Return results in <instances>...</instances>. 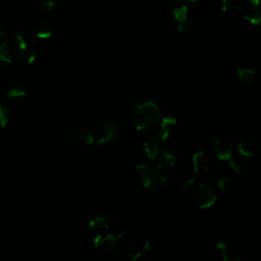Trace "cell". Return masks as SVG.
Segmentation results:
<instances>
[{
	"label": "cell",
	"mask_w": 261,
	"mask_h": 261,
	"mask_svg": "<svg viewBox=\"0 0 261 261\" xmlns=\"http://www.w3.org/2000/svg\"><path fill=\"white\" fill-rule=\"evenodd\" d=\"M228 166L237 174H242L246 170V163L241 157H231L228 160Z\"/></svg>",
	"instance_id": "7402d4cb"
},
{
	"label": "cell",
	"mask_w": 261,
	"mask_h": 261,
	"mask_svg": "<svg viewBox=\"0 0 261 261\" xmlns=\"http://www.w3.org/2000/svg\"><path fill=\"white\" fill-rule=\"evenodd\" d=\"M255 69L252 67H240L237 69V76L243 83L251 82L255 77Z\"/></svg>",
	"instance_id": "44dd1931"
},
{
	"label": "cell",
	"mask_w": 261,
	"mask_h": 261,
	"mask_svg": "<svg viewBox=\"0 0 261 261\" xmlns=\"http://www.w3.org/2000/svg\"><path fill=\"white\" fill-rule=\"evenodd\" d=\"M143 248L145 252H151L154 249V242L151 239H147L143 244Z\"/></svg>",
	"instance_id": "83f0119b"
},
{
	"label": "cell",
	"mask_w": 261,
	"mask_h": 261,
	"mask_svg": "<svg viewBox=\"0 0 261 261\" xmlns=\"http://www.w3.org/2000/svg\"><path fill=\"white\" fill-rule=\"evenodd\" d=\"M158 165L166 169L172 167L177 160V151L172 146H164L158 155Z\"/></svg>",
	"instance_id": "7c38bea8"
},
{
	"label": "cell",
	"mask_w": 261,
	"mask_h": 261,
	"mask_svg": "<svg viewBox=\"0 0 261 261\" xmlns=\"http://www.w3.org/2000/svg\"><path fill=\"white\" fill-rule=\"evenodd\" d=\"M53 33V24L48 20H41L36 28V35L40 39H47Z\"/></svg>",
	"instance_id": "ac0fdd59"
},
{
	"label": "cell",
	"mask_w": 261,
	"mask_h": 261,
	"mask_svg": "<svg viewBox=\"0 0 261 261\" xmlns=\"http://www.w3.org/2000/svg\"><path fill=\"white\" fill-rule=\"evenodd\" d=\"M173 19L178 32L185 31L189 27V7L182 3L172 10Z\"/></svg>",
	"instance_id": "4fadbf2b"
},
{
	"label": "cell",
	"mask_w": 261,
	"mask_h": 261,
	"mask_svg": "<svg viewBox=\"0 0 261 261\" xmlns=\"http://www.w3.org/2000/svg\"><path fill=\"white\" fill-rule=\"evenodd\" d=\"M215 248L219 252L222 261H241L234 254H232L228 250L226 244H224L222 242H218L215 244Z\"/></svg>",
	"instance_id": "d6986e66"
},
{
	"label": "cell",
	"mask_w": 261,
	"mask_h": 261,
	"mask_svg": "<svg viewBox=\"0 0 261 261\" xmlns=\"http://www.w3.org/2000/svg\"><path fill=\"white\" fill-rule=\"evenodd\" d=\"M166 172L165 169L160 165H149L147 168L141 172L142 185L145 189L149 191L159 190L163 184L166 181Z\"/></svg>",
	"instance_id": "7a4b0ae2"
},
{
	"label": "cell",
	"mask_w": 261,
	"mask_h": 261,
	"mask_svg": "<svg viewBox=\"0 0 261 261\" xmlns=\"http://www.w3.org/2000/svg\"><path fill=\"white\" fill-rule=\"evenodd\" d=\"M192 165L194 173H206L209 169L208 159L203 151H197L192 156Z\"/></svg>",
	"instance_id": "5bb4252c"
},
{
	"label": "cell",
	"mask_w": 261,
	"mask_h": 261,
	"mask_svg": "<svg viewBox=\"0 0 261 261\" xmlns=\"http://www.w3.org/2000/svg\"><path fill=\"white\" fill-rule=\"evenodd\" d=\"M113 216L104 211H96L92 213L86 220V225L92 230L106 229L112 222Z\"/></svg>",
	"instance_id": "9c48e42d"
},
{
	"label": "cell",
	"mask_w": 261,
	"mask_h": 261,
	"mask_svg": "<svg viewBox=\"0 0 261 261\" xmlns=\"http://www.w3.org/2000/svg\"><path fill=\"white\" fill-rule=\"evenodd\" d=\"M11 43L13 46L14 59L23 63H33L36 60V55L32 51L25 35L22 32H16L11 37Z\"/></svg>",
	"instance_id": "3957f363"
},
{
	"label": "cell",
	"mask_w": 261,
	"mask_h": 261,
	"mask_svg": "<svg viewBox=\"0 0 261 261\" xmlns=\"http://www.w3.org/2000/svg\"><path fill=\"white\" fill-rule=\"evenodd\" d=\"M94 135L87 132H82L73 137V143L80 146H90L94 143Z\"/></svg>",
	"instance_id": "ffe728a7"
},
{
	"label": "cell",
	"mask_w": 261,
	"mask_h": 261,
	"mask_svg": "<svg viewBox=\"0 0 261 261\" xmlns=\"http://www.w3.org/2000/svg\"><path fill=\"white\" fill-rule=\"evenodd\" d=\"M244 18L252 24L261 23V1L248 0L243 8Z\"/></svg>",
	"instance_id": "30bf717a"
},
{
	"label": "cell",
	"mask_w": 261,
	"mask_h": 261,
	"mask_svg": "<svg viewBox=\"0 0 261 261\" xmlns=\"http://www.w3.org/2000/svg\"><path fill=\"white\" fill-rule=\"evenodd\" d=\"M220 6H221V10L224 12H236L240 9V4L234 1V0H222L220 2Z\"/></svg>",
	"instance_id": "cb8c5ba5"
},
{
	"label": "cell",
	"mask_w": 261,
	"mask_h": 261,
	"mask_svg": "<svg viewBox=\"0 0 261 261\" xmlns=\"http://www.w3.org/2000/svg\"><path fill=\"white\" fill-rule=\"evenodd\" d=\"M232 184V178L229 176V175H220L218 178H217V181H216V185H217V188L221 191V192H224L226 191Z\"/></svg>",
	"instance_id": "d4e9b609"
},
{
	"label": "cell",
	"mask_w": 261,
	"mask_h": 261,
	"mask_svg": "<svg viewBox=\"0 0 261 261\" xmlns=\"http://www.w3.org/2000/svg\"><path fill=\"white\" fill-rule=\"evenodd\" d=\"M161 109L150 100H144L136 104L132 112V122L138 130L146 129L161 119Z\"/></svg>",
	"instance_id": "6da1fadb"
},
{
	"label": "cell",
	"mask_w": 261,
	"mask_h": 261,
	"mask_svg": "<svg viewBox=\"0 0 261 261\" xmlns=\"http://www.w3.org/2000/svg\"><path fill=\"white\" fill-rule=\"evenodd\" d=\"M124 234L125 231H119L116 233H99L94 239V246L102 252H110L116 247V244L124 237Z\"/></svg>",
	"instance_id": "8992f818"
},
{
	"label": "cell",
	"mask_w": 261,
	"mask_h": 261,
	"mask_svg": "<svg viewBox=\"0 0 261 261\" xmlns=\"http://www.w3.org/2000/svg\"><path fill=\"white\" fill-rule=\"evenodd\" d=\"M260 194H261V190H260Z\"/></svg>",
	"instance_id": "1f68e13d"
},
{
	"label": "cell",
	"mask_w": 261,
	"mask_h": 261,
	"mask_svg": "<svg viewBox=\"0 0 261 261\" xmlns=\"http://www.w3.org/2000/svg\"><path fill=\"white\" fill-rule=\"evenodd\" d=\"M177 120L173 116H164L161 118L158 130V137L161 142H169L177 135Z\"/></svg>",
	"instance_id": "52a82bcc"
},
{
	"label": "cell",
	"mask_w": 261,
	"mask_h": 261,
	"mask_svg": "<svg viewBox=\"0 0 261 261\" xmlns=\"http://www.w3.org/2000/svg\"><path fill=\"white\" fill-rule=\"evenodd\" d=\"M134 165L137 169H140V170H144L145 168H147L149 166L148 163H147V159L143 155L141 157L136 158V160L134 162Z\"/></svg>",
	"instance_id": "4316f807"
},
{
	"label": "cell",
	"mask_w": 261,
	"mask_h": 261,
	"mask_svg": "<svg viewBox=\"0 0 261 261\" xmlns=\"http://www.w3.org/2000/svg\"><path fill=\"white\" fill-rule=\"evenodd\" d=\"M213 147L215 156L221 160H229L232 157L233 143L226 137H216L213 140Z\"/></svg>",
	"instance_id": "ba28073f"
},
{
	"label": "cell",
	"mask_w": 261,
	"mask_h": 261,
	"mask_svg": "<svg viewBox=\"0 0 261 261\" xmlns=\"http://www.w3.org/2000/svg\"><path fill=\"white\" fill-rule=\"evenodd\" d=\"M4 37H5V31L3 28L0 27V42L4 39Z\"/></svg>",
	"instance_id": "4dcf8cb0"
},
{
	"label": "cell",
	"mask_w": 261,
	"mask_h": 261,
	"mask_svg": "<svg viewBox=\"0 0 261 261\" xmlns=\"http://www.w3.org/2000/svg\"><path fill=\"white\" fill-rule=\"evenodd\" d=\"M42 5L45 6L46 9L48 10H51L52 8H54V6L56 5V1H53V0H47V1H42Z\"/></svg>",
	"instance_id": "f546056e"
},
{
	"label": "cell",
	"mask_w": 261,
	"mask_h": 261,
	"mask_svg": "<svg viewBox=\"0 0 261 261\" xmlns=\"http://www.w3.org/2000/svg\"><path fill=\"white\" fill-rule=\"evenodd\" d=\"M160 150L161 148L159 146V143L155 139H147L143 143L142 152H143V156L147 160L156 159L160 153Z\"/></svg>",
	"instance_id": "9a60e30c"
},
{
	"label": "cell",
	"mask_w": 261,
	"mask_h": 261,
	"mask_svg": "<svg viewBox=\"0 0 261 261\" xmlns=\"http://www.w3.org/2000/svg\"><path fill=\"white\" fill-rule=\"evenodd\" d=\"M195 179H196L195 174H188V175L184 176L182 179H181V181H180V188H181L182 190H185V191L189 190V189L194 185Z\"/></svg>",
	"instance_id": "484cf974"
},
{
	"label": "cell",
	"mask_w": 261,
	"mask_h": 261,
	"mask_svg": "<svg viewBox=\"0 0 261 261\" xmlns=\"http://www.w3.org/2000/svg\"><path fill=\"white\" fill-rule=\"evenodd\" d=\"M260 141L257 137L250 136L238 144L239 153L244 157H252L259 149Z\"/></svg>",
	"instance_id": "8fae6325"
},
{
	"label": "cell",
	"mask_w": 261,
	"mask_h": 261,
	"mask_svg": "<svg viewBox=\"0 0 261 261\" xmlns=\"http://www.w3.org/2000/svg\"><path fill=\"white\" fill-rule=\"evenodd\" d=\"M12 116V108L9 103L0 101V126L5 127Z\"/></svg>",
	"instance_id": "e0dca14e"
},
{
	"label": "cell",
	"mask_w": 261,
	"mask_h": 261,
	"mask_svg": "<svg viewBox=\"0 0 261 261\" xmlns=\"http://www.w3.org/2000/svg\"><path fill=\"white\" fill-rule=\"evenodd\" d=\"M120 135L119 124L115 121H103L98 124L95 130L94 140L98 146L113 142Z\"/></svg>",
	"instance_id": "277c9868"
},
{
	"label": "cell",
	"mask_w": 261,
	"mask_h": 261,
	"mask_svg": "<svg viewBox=\"0 0 261 261\" xmlns=\"http://www.w3.org/2000/svg\"><path fill=\"white\" fill-rule=\"evenodd\" d=\"M194 199L197 206L202 210L212 207L217 199L215 188L208 182L199 184L196 188Z\"/></svg>",
	"instance_id": "5b68a950"
},
{
	"label": "cell",
	"mask_w": 261,
	"mask_h": 261,
	"mask_svg": "<svg viewBox=\"0 0 261 261\" xmlns=\"http://www.w3.org/2000/svg\"><path fill=\"white\" fill-rule=\"evenodd\" d=\"M25 95V90L22 86L20 85H13L8 89L6 92V97L11 98V99H16V98H21Z\"/></svg>",
	"instance_id": "603a6c76"
},
{
	"label": "cell",
	"mask_w": 261,
	"mask_h": 261,
	"mask_svg": "<svg viewBox=\"0 0 261 261\" xmlns=\"http://www.w3.org/2000/svg\"><path fill=\"white\" fill-rule=\"evenodd\" d=\"M129 261H147V258L143 252H137L133 255Z\"/></svg>",
	"instance_id": "f1b7e54d"
},
{
	"label": "cell",
	"mask_w": 261,
	"mask_h": 261,
	"mask_svg": "<svg viewBox=\"0 0 261 261\" xmlns=\"http://www.w3.org/2000/svg\"><path fill=\"white\" fill-rule=\"evenodd\" d=\"M13 59L14 57H13L12 49L8 46V44L5 41H1L0 42V66H5L9 64Z\"/></svg>",
	"instance_id": "2e32d148"
}]
</instances>
